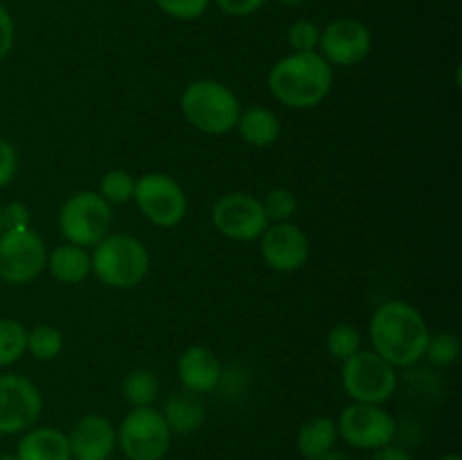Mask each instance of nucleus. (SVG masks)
Returning a JSON list of instances; mask_svg holds the SVG:
<instances>
[{"mask_svg": "<svg viewBox=\"0 0 462 460\" xmlns=\"http://www.w3.org/2000/svg\"><path fill=\"white\" fill-rule=\"evenodd\" d=\"M368 334L370 350L393 368H411L424 359L431 329L418 307L406 300H386L373 311Z\"/></svg>", "mask_w": 462, "mask_h": 460, "instance_id": "1", "label": "nucleus"}, {"mask_svg": "<svg viewBox=\"0 0 462 460\" xmlns=\"http://www.w3.org/2000/svg\"><path fill=\"white\" fill-rule=\"evenodd\" d=\"M266 84L282 106L307 111L332 93L334 68L319 52H291L271 66Z\"/></svg>", "mask_w": 462, "mask_h": 460, "instance_id": "2", "label": "nucleus"}, {"mask_svg": "<svg viewBox=\"0 0 462 460\" xmlns=\"http://www.w3.org/2000/svg\"><path fill=\"white\" fill-rule=\"evenodd\" d=\"M180 113L192 129L206 135H226L237 126L242 102L228 84L203 77L185 86Z\"/></svg>", "mask_w": 462, "mask_h": 460, "instance_id": "3", "label": "nucleus"}, {"mask_svg": "<svg viewBox=\"0 0 462 460\" xmlns=\"http://www.w3.org/2000/svg\"><path fill=\"white\" fill-rule=\"evenodd\" d=\"M152 257L147 246L129 233H108L90 253V273L111 289H134L147 278Z\"/></svg>", "mask_w": 462, "mask_h": 460, "instance_id": "4", "label": "nucleus"}, {"mask_svg": "<svg viewBox=\"0 0 462 460\" xmlns=\"http://www.w3.org/2000/svg\"><path fill=\"white\" fill-rule=\"evenodd\" d=\"M57 225L68 244L93 248L113 230V207L95 189H81L61 203Z\"/></svg>", "mask_w": 462, "mask_h": 460, "instance_id": "5", "label": "nucleus"}, {"mask_svg": "<svg viewBox=\"0 0 462 460\" xmlns=\"http://www.w3.org/2000/svg\"><path fill=\"white\" fill-rule=\"evenodd\" d=\"M341 383L346 395L359 404H386L397 391V368L374 350H359L343 361Z\"/></svg>", "mask_w": 462, "mask_h": 460, "instance_id": "6", "label": "nucleus"}, {"mask_svg": "<svg viewBox=\"0 0 462 460\" xmlns=\"http://www.w3.org/2000/svg\"><path fill=\"white\" fill-rule=\"evenodd\" d=\"M134 203L156 228H176L188 215V194L165 171H147L135 179Z\"/></svg>", "mask_w": 462, "mask_h": 460, "instance_id": "7", "label": "nucleus"}, {"mask_svg": "<svg viewBox=\"0 0 462 460\" xmlns=\"http://www.w3.org/2000/svg\"><path fill=\"white\" fill-rule=\"evenodd\" d=\"M171 437L161 410L153 406L131 409L117 428V446L125 460H165Z\"/></svg>", "mask_w": 462, "mask_h": 460, "instance_id": "8", "label": "nucleus"}, {"mask_svg": "<svg viewBox=\"0 0 462 460\" xmlns=\"http://www.w3.org/2000/svg\"><path fill=\"white\" fill-rule=\"evenodd\" d=\"M48 248L32 225L0 235V280L14 287L30 284L45 271Z\"/></svg>", "mask_w": 462, "mask_h": 460, "instance_id": "9", "label": "nucleus"}, {"mask_svg": "<svg viewBox=\"0 0 462 460\" xmlns=\"http://www.w3.org/2000/svg\"><path fill=\"white\" fill-rule=\"evenodd\" d=\"M338 437L359 451H374L393 445L397 436V422L391 410L382 404H359L352 401L337 419Z\"/></svg>", "mask_w": 462, "mask_h": 460, "instance_id": "10", "label": "nucleus"}, {"mask_svg": "<svg viewBox=\"0 0 462 460\" xmlns=\"http://www.w3.org/2000/svg\"><path fill=\"white\" fill-rule=\"evenodd\" d=\"M212 225L233 242H255L269 225L262 198L248 192L221 194L212 206Z\"/></svg>", "mask_w": 462, "mask_h": 460, "instance_id": "11", "label": "nucleus"}, {"mask_svg": "<svg viewBox=\"0 0 462 460\" xmlns=\"http://www.w3.org/2000/svg\"><path fill=\"white\" fill-rule=\"evenodd\" d=\"M43 410V397L25 374H0V436L25 433L34 427Z\"/></svg>", "mask_w": 462, "mask_h": 460, "instance_id": "12", "label": "nucleus"}, {"mask_svg": "<svg viewBox=\"0 0 462 460\" xmlns=\"http://www.w3.org/2000/svg\"><path fill=\"white\" fill-rule=\"evenodd\" d=\"M373 52V32L356 18H337L320 30L319 54L337 68L359 66Z\"/></svg>", "mask_w": 462, "mask_h": 460, "instance_id": "13", "label": "nucleus"}, {"mask_svg": "<svg viewBox=\"0 0 462 460\" xmlns=\"http://www.w3.org/2000/svg\"><path fill=\"white\" fill-rule=\"evenodd\" d=\"M260 253L269 269L278 273H296L310 262L311 244L300 225L280 221L266 225L260 237Z\"/></svg>", "mask_w": 462, "mask_h": 460, "instance_id": "14", "label": "nucleus"}, {"mask_svg": "<svg viewBox=\"0 0 462 460\" xmlns=\"http://www.w3.org/2000/svg\"><path fill=\"white\" fill-rule=\"evenodd\" d=\"M68 436L70 460H111L117 449V427L99 413H86Z\"/></svg>", "mask_w": 462, "mask_h": 460, "instance_id": "15", "label": "nucleus"}, {"mask_svg": "<svg viewBox=\"0 0 462 460\" xmlns=\"http://www.w3.org/2000/svg\"><path fill=\"white\" fill-rule=\"evenodd\" d=\"M221 373H224V365H221L219 356L206 345L188 347L176 361V374H179L180 386L197 395L215 392L221 383Z\"/></svg>", "mask_w": 462, "mask_h": 460, "instance_id": "16", "label": "nucleus"}, {"mask_svg": "<svg viewBox=\"0 0 462 460\" xmlns=\"http://www.w3.org/2000/svg\"><path fill=\"white\" fill-rule=\"evenodd\" d=\"M161 415L165 419L167 428L171 431V436H192V433H197L206 424L208 410L201 395L183 388V391L171 392L167 397Z\"/></svg>", "mask_w": 462, "mask_h": 460, "instance_id": "17", "label": "nucleus"}, {"mask_svg": "<svg viewBox=\"0 0 462 460\" xmlns=\"http://www.w3.org/2000/svg\"><path fill=\"white\" fill-rule=\"evenodd\" d=\"M16 455L21 460H70V445L61 428L32 427L18 440Z\"/></svg>", "mask_w": 462, "mask_h": 460, "instance_id": "18", "label": "nucleus"}, {"mask_svg": "<svg viewBox=\"0 0 462 460\" xmlns=\"http://www.w3.org/2000/svg\"><path fill=\"white\" fill-rule=\"evenodd\" d=\"M235 131L246 144L264 149L278 143L280 133H282V122L271 108L255 104V106L242 108Z\"/></svg>", "mask_w": 462, "mask_h": 460, "instance_id": "19", "label": "nucleus"}, {"mask_svg": "<svg viewBox=\"0 0 462 460\" xmlns=\"http://www.w3.org/2000/svg\"><path fill=\"white\" fill-rule=\"evenodd\" d=\"M338 428L337 419L329 415H311L298 428L296 446L305 460L319 458L328 451L337 449Z\"/></svg>", "mask_w": 462, "mask_h": 460, "instance_id": "20", "label": "nucleus"}, {"mask_svg": "<svg viewBox=\"0 0 462 460\" xmlns=\"http://www.w3.org/2000/svg\"><path fill=\"white\" fill-rule=\"evenodd\" d=\"M45 269L57 282L79 284L90 275V253L75 244H59L48 253Z\"/></svg>", "mask_w": 462, "mask_h": 460, "instance_id": "21", "label": "nucleus"}, {"mask_svg": "<svg viewBox=\"0 0 462 460\" xmlns=\"http://www.w3.org/2000/svg\"><path fill=\"white\" fill-rule=\"evenodd\" d=\"M161 392V379L156 370L152 368H134L126 373L122 382V395L131 409H143V406H153Z\"/></svg>", "mask_w": 462, "mask_h": 460, "instance_id": "22", "label": "nucleus"}, {"mask_svg": "<svg viewBox=\"0 0 462 460\" xmlns=\"http://www.w3.org/2000/svg\"><path fill=\"white\" fill-rule=\"evenodd\" d=\"M27 352V327L21 320L0 318V368L21 361Z\"/></svg>", "mask_w": 462, "mask_h": 460, "instance_id": "23", "label": "nucleus"}, {"mask_svg": "<svg viewBox=\"0 0 462 460\" xmlns=\"http://www.w3.org/2000/svg\"><path fill=\"white\" fill-rule=\"evenodd\" d=\"M63 334L54 325H36L27 329V352L36 361H52L61 354Z\"/></svg>", "mask_w": 462, "mask_h": 460, "instance_id": "24", "label": "nucleus"}, {"mask_svg": "<svg viewBox=\"0 0 462 460\" xmlns=\"http://www.w3.org/2000/svg\"><path fill=\"white\" fill-rule=\"evenodd\" d=\"M325 345H328V354L334 361H341L343 363V361L355 356L359 350H364V336H361L359 327H355V325L338 323L328 332Z\"/></svg>", "mask_w": 462, "mask_h": 460, "instance_id": "25", "label": "nucleus"}, {"mask_svg": "<svg viewBox=\"0 0 462 460\" xmlns=\"http://www.w3.org/2000/svg\"><path fill=\"white\" fill-rule=\"evenodd\" d=\"M135 176L126 170H108L99 180V197L111 206H122V203L134 201Z\"/></svg>", "mask_w": 462, "mask_h": 460, "instance_id": "26", "label": "nucleus"}, {"mask_svg": "<svg viewBox=\"0 0 462 460\" xmlns=\"http://www.w3.org/2000/svg\"><path fill=\"white\" fill-rule=\"evenodd\" d=\"M262 207L269 224L291 221L298 212V198L289 188H271L262 198Z\"/></svg>", "mask_w": 462, "mask_h": 460, "instance_id": "27", "label": "nucleus"}, {"mask_svg": "<svg viewBox=\"0 0 462 460\" xmlns=\"http://www.w3.org/2000/svg\"><path fill=\"white\" fill-rule=\"evenodd\" d=\"M460 354V341L454 332H436L429 336L427 352H424V359L433 365H454L458 361Z\"/></svg>", "mask_w": 462, "mask_h": 460, "instance_id": "28", "label": "nucleus"}, {"mask_svg": "<svg viewBox=\"0 0 462 460\" xmlns=\"http://www.w3.org/2000/svg\"><path fill=\"white\" fill-rule=\"evenodd\" d=\"M287 43L291 52H319L320 27L314 21L300 18L287 30Z\"/></svg>", "mask_w": 462, "mask_h": 460, "instance_id": "29", "label": "nucleus"}, {"mask_svg": "<svg viewBox=\"0 0 462 460\" xmlns=\"http://www.w3.org/2000/svg\"><path fill=\"white\" fill-rule=\"evenodd\" d=\"M165 16L174 21H199L210 9L212 0H152Z\"/></svg>", "mask_w": 462, "mask_h": 460, "instance_id": "30", "label": "nucleus"}, {"mask_svg": "<svg viewBox=\"0 0 462 460\" xmlns=\"http://www.w3.org/2000/svg\"><path fill=\"white\" fill-rule=\"evenodd\" d=\"M18 171L16 147L5 135H0V189L7 188Z\"/></svg>", "mask_w": 462, "mask_h": 460, "instance_id": "31", "label": "nucleus"}, {"mask_svg": "<svg viewBox=\"0 0 462 460\" xmlns=\"http://www.w3.org/2000/svg\"><path fill=\"white\" fill-rule=\"evenodd\" d=\"M3 225L5 230L27 228L32 225V210L21 201H12L3 206Z\"/></svg>", "mask_w": 462, "mask_h": 460, "instance_id": "32", "label": "nucleus"}, {"mask_svg": "<svg viewBox=\"0 0 462 460\" xmlns=\"http://www.w3.org/2000/svg\"><path fill=\"white\" fill-rule=\"evenodd\" d=\"M226 16L233 18H244L251 16V14L260 12L269 0H212Z\"/></svg>", "mask_w": 462, "mask_h": 460, "instance_id": "33", "label": "nucleus"}, {"mask_svg": "<svg viewBox=\"0 0 462 460\" xmlns=\"http://www.w3.org/2000/svg\"><path fill=\"white\" fill-rule=\"evenodd\" d=\"M14 41H16V25L5 5H0V63L12 54Z\"/></svg>", "mask_w": 462, "mask_h": 460, "instance_id": "34", "label": "nucleus"}, {"mask_svg": "<svg viewBox=\"0 0 462 460\" xmlns=\"http://www.w3.org/2000/svg\"><path fill=\"white\" fill-rule=\"evenodd\" d=\"M368 460H413V455H411L406 449H402V446L386 445L382 446V449H374Z\"/></svg>", "mask_w": 462, "mask_h": 460, "instance_id": "35", "label": "nucleus"}, {"mask_svg": "<svg viewBox=\"0 0 462 460\" xmlns=\"http://www.w3.org/2000/svg\"><path fill=\"white\" fill-rule=\"evenodd\" d=\"M311 460H355V458H352V455H347V454H343V451L332 449V451H328V454L319 455V458H311Z\"/></svg>", "mask_w": 462, "mask_h": 460, "instance_id": "36", "label": "nucleus"}, {"mask_svg": "<svg viewBox=\"0 0 462 460\" xmlns=\"http://www.w3.org/2000/svg\"><path fill=\"white\" fill-rule=\"evenodd\" d=\"M280 5H284V7H300L302 3H305V0H278Z\"/></svg>", "mask_w": 462, "mask_h": 460, "instance_id": "37", "label": "nucleus"}, {"mask_svg": "<svg viewBox=\"0 0 462 460\" xmlns=\"http://www.w3.org/2000/svg\"><path fill=\"white\" fill-rule=\"evenodd\" d=\"M438 460H462L458 454H445V455H440V458Z\"/></svg>", "mask_w": 462, "mask_h": 460, "instance_id": "38", "label": "nucleus"}, {"mask_svg": "<svg viewBox=\"0 0 462 460\" xmlns=\"http://www.w3.org/2000/svg\"><path fill=\"white\" fill-rule=\"evenodd\" d=\"M0 460H21V458H18L16 451H14V454H3V455H0Z\"/></svg>", "mask_w": 462, "mask_h": 460, "instance_id": "39", "label": "nucleus"}, {"mask_svg": "<svg viewBox=\"0 0 462 460\" xmlns=\"http://www.w3.org/2000/svg\"><path fill=\"white\" fill-rule=\"evenodd\" d=\"M5 225H3V206H0V235H3Z\"/></svg>", "mask_w": 462, "mask_h": 460, "instance_id": "40", "label": "nucleus"}]
</instances>
